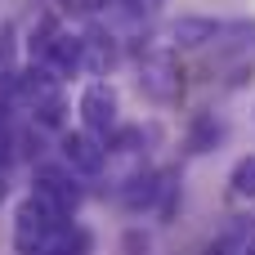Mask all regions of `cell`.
<instances>
[{"label": "cell", "mask_w": 255, "mask_h": 255, "mask_svg": "<svg viewBox=\"0 0 255 255\" xmlns=\"http://www.w3.org/2000/svg\"><path fill=\"white\" fill-rule=\"evenodd\" d=\"M58 224H67V220H63L58 211H49L36 193L22 197L18 211H13V247H18V255H36L49 238H54Z\"/></svg>", "instance_id": "1"}, {"label": "cell", "mask_w": 255, "mask_h": 255, "mask_svg": "<svg viewBox=\"0 0 255 255\" xmlns=\"http://www.w3.org/2000/svg\"><path fill=\"white\" fill-rule=\"evenodd\" d=\"M31 193H36L49 211H58L63 220H72V215L81 211V202H85V193H81L72 166H36V170H31Z\"/></svg>", "instance_id": "2"}, {"label": "cell", "mask_w": 255, "mask_h": 255, "mask_svg": "<svg viewBox=\"0 0 255 255\" xmlns=\"http://www.w3.org/2000/svg\"><path fill=\"white\" fill-rule=\"evenodd\" d=\"M36 63H45V67H49L58 81H67V76L85 72V36H76V31L58 27V36L45 45V54H40Z\"/></svg>", "instance_id": "6"}, {"label": "cell", "mask_w": 255, "mask_h": 255, "mask_svg": "<svg viewBox=\"0 0 255 255\" xmlns=\"http://www.w3.org/2000/svg\"><path fill=\"white\" fill-rule=\"evenodd\" d=\"M90 251H94V233H90L85 224H72V220H67V224L54 229V238H49L36 255H90Z\"/></svg>", "instance_id": "10"}, {"label": "cell", "mask_w": 255, "mask_h": 255, "mask_svg": "<svg viewBox=\"0 0 255 255\" xmlns=\"http://www.w3.org/2000/svg\"><path fill=\"white\" fill-rule=\"evenodd\" d=\"M9 197V179H4V170H0V202Z\"/></svg>", "instance_id": "17"}, {"label": "cell", "mask_w": 255, "mask_h": 255, "mask_svg": "<svg viewBox=\"0 0 255 255\" xmlns=\"http://www.w3.org/2000/svg\"><path fill=\"white\" fill-rule=\"evenodd\" d=\"M58 157H63V166H72L76 175H99L103 161H108V143H103L99 134H90L85 126H81V130H63V134H58Z\"/></svg>", "instance_id": "4"}, {"label": "cell", "mask_w": 255, "mask_h": 255, "mask_svg": "<svg viewBox=\"0 0 255 255\" xmlns=\"http://www.w3.org/2000/svg\"><path fill=\"white\" fill-rule=\"evenodd\" d=\"M81 36H85V72L108 76V72L121 63V40H117V31L103 27V22H94V27H85Z\"/></svg>", "instance_id": "7"}, {"label": "cell", "mask_w": 255, "mask_h": 255, "mask_svg": "<svg viewBox=\"0 0 255 255\" xmlns=\"http://www.w3.org/2000/svg\"><path fill=\"white\" fill-rule=\"evenodd\" d=\"M220 139H224V126H220L215 117L202 112V117L193 121V130H188V152H211Z\"/></svg>", "instance_id": "11"}, {"label": "cell", "mask_w": 255, "mask_h": 255, "mask_svg": "<svg viewBox=\"0 0 255 255\" xmlns=\"http://www.w3.org/2000/svg\"><path fill=\"white\" fill-rule=\"evenodd\" d=\"M121 103H117V90L108 85V81H94V85H85V94H81V126L90 130V134H99L103 143L117 134V126H121Z\"/></svg>", "instance_id": "3"}, {"label": "cell", "mask_w": 255, "mask_h": 255, "mask_svg": "<svg viewBox=\"0 0 255 255\" xmlns=\"http://www.w3.org/2000/svg\"><path fill=\"white\" fill-rule=\"evenodd\" d=\"M63 13H99V9H108L112 0H54Z\"/></svg>", "instance_id": "15"}, {"label": "cell", "mask_w": 255, "mask_h": 255, "mask_svg": "<svg viewBox=\"0 0 255 255\" xmlns=\"http://www.w3.org/2000/svg\"><path fill=\"white\" fill-rule=\"evenodd\" d=\"M229 193H233L238 202H251V197H255V152H251V157H242V161L233 166V175H229Z\"/></svg>", "instance_id": "12"}, {"label": "cell", "mask_w": 255, "mask_h": 255, "mask_svg": "<svg viewBox=\"0 0 255 255\" xmlns=\"http://www.w3.org/2000/svg\"><path fill=\"white\" fill-rule=\"evenodd\" d=\"M31 126H36V130H58V126H63V99L54 94V99L36 103V108H31Z\"/></svg>", "instance_id": "14"}, {"label": "cell", "mask_w": 255, "mask_h": 255, "mask_svg": "<svg viewBox=\"0 0 255 255\" xmlns=\"http://www.w3.org/2000/svg\"><path fill=\"white\" fill-rule=\"evenodd\" d=\"M242 255H255V238H251V242H242Z\"/></svg>", "instance_id": "18"}, {"label": "cell", "mask_w": 255, "mask_h": 255, "mask_svg": "<svg viewBox=\"0 0 255 255\" xmlns=\"http://www.w3.org/2000/svg\"><path fill=\"white\" fill-rule=\"evenodd\" d=\"M224 27L220 18H175L170 22V45L179 49H202V45H220L224 40Z\"/></svg>", "instance_id": "9"}, {"label": "cell", "mask_w": 255, "mask_h": 255, "mask_svg": "<svg viewBox=\"0 0 255 255\" xmlns=\"http://www.w3.org/2000/svg\"><path fill=\"white\" fill-rule=\"evenodd\" d=\"M170 188V175H157V170H139V175H130L126 184H121V206L126 211H152L157 206V197Z\"/></svg>", "instance_id": "8"}, {"label": "cell", "mask_w": 255, "mask_h": 255, "mask_svg": "<svg viewBox=\"0 0 255 255\" xmlns=\"http://www.w3.org/2000/svg\"><path fill=\"white\" fill-rule=\"evenodd\" d=\"M18 72V27L0 22V76Z\"/></svg>", "instance_id": "13"}, {"label": "cell", "mask_w": 255, "mask_h": 255, "mask_svg": "<svg viewBox=\"0 0 255 255\" xmlns=\"http://www.w3.org/2000/svg\"><path fill=\"white\" fill-rule=\"evenodd\" d=\"M139 90L152 103H175L179 94V63L170 58V49H157L139 63Z\"/></svg>", "instance_id": "5"}, {"label": "cell", "mask_w": 255, "mask_h": 255, "mask_svg": "<svg viewBox=\"0 0 255 255\" xmlns=\"http://www.w3.org/2000/svg\"><path fill=\"white\" fill-rule=\"evenodd\" d=\"M126 251H130V255L148 251V238H143V233H126Z\"/></svg>", "instance_id": "16"}]
</instances>
